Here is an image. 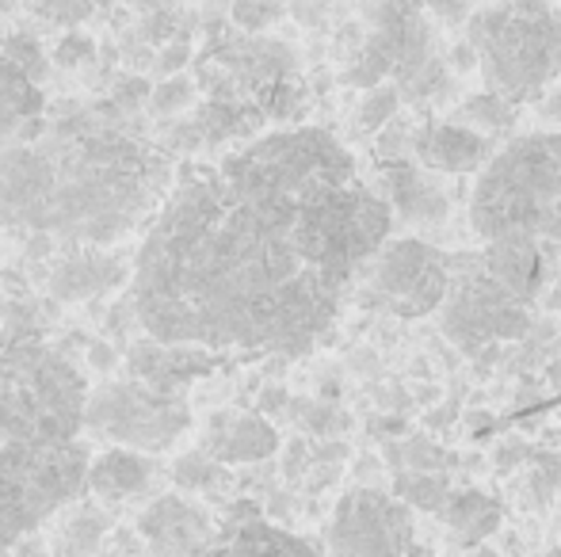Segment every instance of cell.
I'll return each instance as SVG.
<instances>
[{
	"label": "cell",
	"mask_w": 561,
	"mask_h": 557,
	"mask_svg": "<svg viewBox=\"0 0 561 557\" xmlns=\"http://www.w3.org/2000/svg\"><path fill=\"white\" fill-rule=\"evenodd\" d=\"M390 233L344 141L267 130L184 169L134 256V313L161 344L302 356Z\"/></svg>",
	"instance_id": "obj_1"
},
{
	"label": "cell",
	"mask_w": 561,
	"mask_h": 557,
	"mask_svg": "<svg viewBox=\"0 0 561 557\" xmlns=\"http://www.w3.org/2000/svg\"><path fill=\"white\" fill-rule=\"evenodd\" d=\"M172 179V153L115 112H73L0 135V214L50 237L112 245L153 222Z\"/></svg>",
	"instance_id": "obj_2"
},
{
	"label": "cell",
	"mask_w": 561,
	"mask_h": 557,
	"mask_svg": "<svg viewBox=\"0 0 561 557\" xmlns=\"http://www.w3.org/2000/svg\"><path fill=\"white\" fill-rule=\"evenodd\" d=\"M470 230L481 241L561 245V130L496 149L470 192Z\"/></svg>",
	"instance_id": "obj_3"
},
{
	"label": "cell",
	"mask_w": 561,
	"mask_h": 557,
	"mask_svg": "<svg viewBox=\"0 0 561 557\" xmlns=\"http://www.w3.org/2000/svg\"><path fill=\"white\" fill-rule=\"evenodd\" d=\"M363 38L344 58L347 89L398 84L401 100L413 107L447 104L458 92L450 54L436 35V23L413 0H359Z\"/></svg>",
	"instance_id": "obj_4"
},
{
	"label": "cell",
	"mask_w": 561,
	"mask_h": 557,
	"mask_svg": "<svg viewBox=\"0 0 561 557\" xmlns=\"http://www.w3.org/2000/svg\"><path fill=\"white\" fill-rule=\"evenodd\" d=\"M485 89L508 104H531L561 73V8L554 0H493L466 23Z\"/></svg>",
	"instance_id": "obj_5"
},
{
	"label": "cell",
	"mask_w": 561,
	"mask_h": 557,
	"mask_svg": "<svg viewBox=\"0 0 561 557\" xmlns=\"http://www.w3.org/2000/svg\"><path fill=\"white\" fill-rule=\"evenodd\" d=\"M195 81L203 100L244 112L249 119L290 123L302 112V81H298L295 46L249 31L215 35L195 61Z\"/></svg>",
	"instance_id": "obj_6"
},
{
	"label": "cell",
	"mask_w": 561,
	"mask_h": 557,
	"mask_svg": "<svg viewBox=\"0 0 561 557\" xmlns=\"http://www.w3.org/2000/svg\"><path fill=\"white\" fill-rule=\"evenodd\" d=\"M84 409L89 386L66 356L38 344L0 351V443H69Z\"/></svg>",
	"instance_id": "obj_7"
},
{
	"label": "cell",
	"mask_w": 561,
	"mask_h": 557,
	"mask_svg": "<svg viewBox=\"0 0 561 557\" xmlns=\"http://www.w3.org/2000/svg\"><path fill=\"white\" fill-rule=\"evenodd\" d=\"M84 443H0V554L58 520L89 489Z\"/></svg>",
	"instance_id": "obj_8"
},
{
	"label": "cell",
	"mask_w": 561,
	"mask_h": 557,
	"mask_svg": "<svg viewBox=\"0 0 561 557\" xmlns=\"http://www.w3.org/2000/svg\"><path fill=\"white\" fill-rule=\"evenodd\" d=\"M439 328L466 356L493 351L504 340L531 333V302L489 271L478 253L450 256V287L439 305Z\"/></svg>",
	"instance_id": "obj_9"
},
{
	"label": "cell",
	"mask_w": 561,
	"mask_h": 557,
	"mask_svg": "<svg viewBox=\"0 0 561 557\" xmlns=\"http://www.w3.org/2000/svg\"><path fill=\"white\" fill-rule=\"evenodd\" d=\"M84 428L107 446L164 454L192 431V409L180 394H164L138 379H123L92 390Z\"/></svg>",
	"instance_id": "obj_10"
},
{
	"label": "cell",
	"mask_w": 561,
	"mask_h": 557,
	"mask_svg": "<svg viewBox=\"0 0 561 557\" xmlns=\"http://www.w3.org/2000/svg\"><path fill=\"white\" fill-rule=\"evenodd\" d=\"M450 287V253H439L421 237H390L355 279V302L393 317L436 313Z\"/></svg>",
	"instance_id": "obj_11"
},
{
	"label": "cell",
	"mask_w": 561,
	"mask_h": 557,
	"mask_svg": "<svg viewBox=\"0 0 561 557\" xmlns=\"http://www.w3.org/2000/svg\"><path fill=\"white\" fill-rule=\"evenodd\" d=\"M413 508L378 485H355L333 504L329 557H413Z\"/></svg>",
	"instance_id": "obj_12"
},
{
	"label": "cell",
	"mask_w": 561,
	"mask_h": 557,
	"mask_svg": "<svg viewBox=\"0 0 561 557\" xmlns=\"http://www.w3.org/2000/svg\"><path fill=\"white\" fill-rule=\"evenodd\" d=\"M218 531L222 527L215 515L184 492H164L138 515V535L153 557H203L215 546Z\"/></svg>",
	"instance_id": "obj_13"
},
{
	"label": "cell",
	"mask_w": 561,
	"mask_h": 557,
	"mask_svg": "<svg viewBox=\"0 0 561 557\" xmlns=\"http://www.w3.org/2000/svg\"><path fill=\"white\" fill-rule=\"evenodd\" d=\"M375 187L390 202L393 218L409 225H439L450 214V199L439 187L436 172L413 161H375Z\"/></svg>",
	"instance_id": "obj_14"
},
{
	"label": "cell",
	"mask_w": 561,
	"mask_h": 557,
	"mask_svg": "<svg viewBox=\"0 0 561 557\" xmlns=\"http://www.w3.org/2000/svg\"><path fill=\"white\" fill-rule=\"evenodd\" d=\"M199 451H207L210 459H218L229 469L252 466V462H267L279 451V431L272 428V420L260 417V413L215 409L203 420Z\"/></svg>",
	"instance_id": "obj_15"
},
{
	"label": "cell",
	"mask_w": 561,
	"mask_h": 557,
	"mask_svg": "<svg viewBox=\"0 0 561 557\" xmlns=\"http://www.w3.org/2000/svg\"><path fill=\"white\" fill-rule=\"evenodd\" d=\"M203 557H329V554L325 546L264 520V515L244 504L222 523L215 546Z\"/></svg>",
	"instance_id": "obj_16"
},
{
	"label": "cell",
	"mask_w": 561,
	"mask_h": 557,
	"mask_svg": "<svg viewBox=\"0 0 561 557\" xmlns=\"http://www.w3.org/2000/svg\"><path fill=\"white\" fill-rule=\"evenodd\" d=\"M413 156L436 176H470L496 156V138H485L458 123H424L416 127Z\"/></svg>",
	"instance_id": "obj_17"
},
{
	"label": "cell",
	"mask_w": 561,
	"mask_h": 557,
	"mask_svg": "<svg viewBox=\"0 0 561 557\" xmlns=\"http://www.w3.org/2000/svg\"><path fill=\"white\" fill-rule=\"evenodd\" d=\"M126 367H130V379L184 397L187 382L215 367V351L187 348V344H161L149 336L146 344H134L130 356H126Z\"/></svg>",
	"instance_id": "obj_18"
},
{
	"label": "cell",
	"mask_w": 561,
	"mask_h": 557,
	"mask_svg": "<svg viewBox=\"0 0 561 557\" xmlns=\"http://www.w3.org/2000/svg\"><path fill=\"white\" fill-rule=\"evenodd\" d=\"M481 260L489 264L496 279H504L519 298L535 302L547 282L558 276V245H535V241H489L481 248Z\"/></svg>",
	"instance_id": "obj_19"
},
{
	"label": "cell",
	"mask_w": 561,
	"mask_h": 557,
	"mask_svg": "<svg viewBox=\"0 0 561 557\" xmlns=\"http://www.w3.org/2000/svg\"><path fill=\"white\" fill-rule=\"evenodd\" d=\"M157 474H161V462L153 454L107 446L89 466V492L100 504H126V500L146 497L153 489Z\"/></svg>",
	"instance_id": "obj_20"
},
{
	"label": "cell",
	"mask_w": 561,
	"mask_h": 557,
	"mask_svg": "<svg viewBox=\"0 0 561 557\" xmlns=\"http://www.w3.org/2000/svg\"><path fill=\"white\" fill-rule=\"evenodd\" d=\"M130 276H134V268H126L118 256H107V253H100V248H84V253L61 256L50 276V290L61 302H84V298L104 294V290L118 287V282Z\"/></svg>",
	"instance_id": "obj_21"
},
{
	"label": "cell",
	"mask_w": 561,
	"mask_h": 557,
	"mask_svg": "<svg viewBox=\"0 0 561 557\" xmlns=\"http://www.w3.org/2000/svg\"><path fill=\"white\" fill-rule=\"evenodd\" d=\"M439 515H444V527L458 546H478L501 527V500L481 489H462L450 492L447 508Z\"/></svg>",
	"instance_id": "obj_22"
},
{
	"label": "cell",
	"mask_w": 561,
	"mask_h": 557,
	"mask_svg": "<svg viewBox=\"0 0 561 557\" xmlns=\"http://www.w3.org/2000/svg\"><path fill=\"white\" fill-rule=\"evenodd\" d=\"M43 112V96H38V81L23 73L15 61L0 54V135L20 130L38 119Z\"/></svg>",
	"instance_id": "obj_23"
},
{
	"label": "cell",
	"mask_w": 561,
	"mask_h": 557,
	"mask_svg": "<svg viewBox=\"0 0 561 557\" xmlns=\"http://www.w3.org/2000/svg\"><path fill=\"white\" fill-rule=\"evenodd\" d=\"M107 535V515L96 504H69L54 527V554L58 557H92Z\"/></svg>",
	"instance_id": "obj_24"
},
{
	"label": "cell",
	"mask_w": 561,
	"mask_h": 557,
	"mask_svg": "<svg viewBox=\"0 0 561 557\" xmlns=\"http://www.w3.org/2000/svg\"><path fill=\"white\" fill-rule=\"evenodd\" d=\"M561 492V454L547 446H531L527 462L519 466L516 500L524 512H547Z\"/></svg>",
	"instance_id": "obj_25"
},
{
	"label": "cell",
	"mask_w": 561,
	"mask_h": 557,
	"mask_svg": "<svg viewBox=\"0 0 561 557\" xmlns=\"http://www.w3.org/2000/svg\"><path fill=\"white\" fill-rule=\"evenodd\" d=\"M172 481H176L180 492H199V497H222L233 485V474L229 466H222L218 459H210L207 451H187L172 462Z\"/></svg>",
	"instance_id": "obj_26"
},
{
	"label": "cell",
	"mask_w": 561,
	"mask_h": 557,
	"mask_svg": "<svg viewBox=\"0 0 561 557\" xmlns=\"http://www.w3.org/2000/svg\"><path fill=\"white\" fill-rule=\"evenodd\" d=\"M450 123L478 130V135H485V138H501L516 127V104H508L504 96L485 89V92H478V96L462 100V104L450 112Z\"/></svg>",
	"instance_id": "obj_27"
},
{
	"label": "cell",
	"mask_w": 561,
	"mask_h": 557,
	"mask_svg": "<svg viewBox=\"0 0 561 557\" xmlns=\"http://www.w3.org/2000/svg\"><path fill=\"white\" fill-rule=\"evenodd\" d=\"M393 497L405 500L409 508L416 512H444L447 500H450V481L447 474H428V469H398L393 474Z\"/></svg>",
	"instance_id": "obj_28"
},
{
	"label": "cell",
	"mask_w": 561,
	"mask_h": 557,
	"mask_svg": "<svg viewBox=\"0 0 561 557\" xmlns=\"http://www.w3.org/2000/svg\"><path fill=\"white\" fill-rule=\"evenodd\" d=\"M290 420L298 423V431L313 439H340L347 428H352V417H347L340 405L333 402H318V397H295L287 405Z\"/></svg>",
	"instance_id": "obj_29"
},
{
	"label": "cell",
	"mask_w": 561,
	"mask_h": 557,
	"mask_svg": "<svg viewBox=\"0 0 561 557\" xmlns=\"http://www.w3.org/2000/svg\"><path fill=\"white\" fill-rule=\"evenodd\" d=\"M386 459L393 469H428V474H447L455 466V454L444 451L439 443H432L428 436H409L401 443L386 446Z\"/></svg>",
	"instance_id": "obj_30"
},
{
	"label": "cell",
	"mask_w": 561,
	"mask_h": 557,
	"mask_svg": "<svg viewBox=\"0 0 561 557\" xmlns=\"http://www.w3.org/2000/svg\"><path fill=\"white\" fill-rule=\"evenodd\" d=\"M401 92L398 84H378V89H370L367 96L359 100V107H355V130L359 135H378V130H386L393 119L401 115Z\"/></svg>",
	"instance_id": "obj_31"
},
{
	"label": "cell",
	"mask_w": 561,
	"mask_h": 557,
	"mask_svg": "<svg viewBox=\"0 0 561 557\" xmlns=\"http://www.w3.org/2000/svg\"><path fill=\"white\" fill-rule=\"evenodd\" d=\"M287 12H290V0H233L229 20H233L237 31L260 35V31L275 27Z\"/></svg>",
	"instance_id": "obj_32"
},
{
	"label": "cell",
	"mask_w": 561,
	"mask_h": 557,
	"mask_svg": "<svg viewBox=\"0 0 561 557\" xmlns=\"http://www.w3.org/2000/svg\"><path fill=\"white\" fill-rule=\"evenodd\" d=\"M195 96H199V81H192V77H169V81H161L149 92V112L180 115L195 104Z\"/></svg>",
	"instance_id": "obj_33"
},
{
	"label": "cell",
	"mask_w": 561,
	"mask_h": 557,
	"mask_svg": "<svg viewBox=\"0 0 561 557\" xmlns=\"http://www.w3.org/2000/svg\"><path fill=\"white\" fill-rule=\"evenodd\" d=\"M413 138H416V123L409 119H393L386 130L375 135V149H378V161H401L405 153H413Z\"/></svg>",
	"instance_id": "obj_34"
},
{
	"label": "cell",
	"mask_w": 561,
	"mask_h": 557,
	"mask_svg": "<svg viewBox=\"0 0 561 557\" xmlns=\"http://www.w3.org/2000/svg\"><path fill=\"white\" fill-rule=\"evenodd\" d=\"M0 54H4L8 61H15V66H20L23 73H31L35 81H43V73H46V54L38 50V43L31 35H8L4 46H0Z\"/></svg>",
	"instance_id": "obj_35"
},
{
	"label": "cell",
	"mask_w": 561,
	"mask_h": 557,
	"mask_svg": "<svg viewBox=\"0 0 561 557\" xmlns=\"http://www.w3.org/2000/svg\"><path fill=\"white\" fill-rule=\"evenodd\" d=\"M413 4L439 27H466L478 12V0H413Z\"/></svg>",
	"instance_id": "obj_36"
},
{
	"label": "cell",
	"mask_w": 561,
	"mask_h": 557,
	"mask_svg": "<svg viewBox=\"0 0 561 557\" xmlns=\"http://www.w3.org/2000/svg\"><path fill=\"white\" fill-rule=\"evenodd\" d=\"M35 12L43 20L58 23V27L77 31V23H84L92 15V0H38Z\"/></svg>",
	"instance_id": "obj_37"
},
{
	"label": "cell",
	"mask_w": 561,
	"mask_h": 557,
	"mask_svg": "<svg viewBox=\"0 0 561 557\" xmlns=\"http://www.w3.org/2000/svg\"><path fill=\"white\" fill-rule=\"evenodd\" d=\"M92 58H96V43H92L89 35H81V31H69V35H61V43L54 46V66H61V69L92 66Z\"/></svg>",
	"instance_id": "obj_38"
},
{
	"label": "cell",
	"mask_w": 561,
	"mask_h": 557,
	"mask_svg": "<svg viewBox=\"0 0 561 557\" xmlns=\"http://www.w3.org/2000/svg\"><path fill=\"white\" fill-rule=\"evenodd\" d=\"M527 454H531L527 439H519V436L501 439V443H496V451H493V469H496V474H516V469L527 462Z\"/></svg>",
	"instance_id": "obj_39"
},
{
	"label": "cell",
	"mask_w": 561,
	"mask_h": 557,
	"mask_svg": "<svg viewBox=\"0 0 561 557\" xmlns=\"http://www.w3.org/2000/svg\"><path fill=\"white\" fill-rule=\"evenodd\" d=\"M539 119L554 123V127L561 130V89H550L547 96L539 100Z\"/></svg>",
	"instance_id": "obj_40"
},
{
	"label": "cell",
	"mask_w": 561,
	"mask_h": 557,
	"mask_svg": "<svg viewBox=\"0 0 561 557\" xmlns=\"http://www.w3.org/2000/svg\"><path fill=\"white\" fill-rule=\"evenodd\" d=\"M46 550H50V546H46V538L38 535V531L23 538V543H15V557H54V554H46Z\"/></svg>",
	"instance_id": "obj_41"
},
{
	"label": "cell",
	"mask_w": 561,
	"mask_h": 557,
	"mask_svg": "<svg viewBox=\"0 0 561 557\" xmlns=\"http://www.w3.org/2000/svg\"><path fill=\"white\" fill-rule=\"evenodd\" d=\"M547 310H561V279H554V290L547 294Z\"/></svg>",
	"instance_id": "obj_42"
},
{
	"label": "cell",
	"mask_w": 561,
	"mask_h": 557,
	"mask_svg": "<svg viewBox=\"0 0 561 557\" xmlns=\"http://www.w3.org/2000/svg\"><path fill=\"white\" fill-rule=\"evenodd\" d=\"M473 557H501V554L489 550V546H478V550H473Z\"/></svg>",
	"instance_id": "obj_43"
},
{
	"label": "cell",
	"mask_w": 561,
	"mask_h": 557,
	"mask_svg": "<svg viewBox=\"0 0 561 557\" xmlns=\"http://www.w3.org/2000/svg\"><path fill=\"white\" fill-rule=\"evenodd\" d=\"M550 382H561V363H550Z\"/></svg>",
	"instance_id": "obj_44"
},
{
	"label": "cell",
	"mask_w": 561,
	"mask_h": 557,
	"mask_svg": "<svg viewBox=\"0 0 561 557\" xmlns=\"http://www.w3.org/2000/svg\"><path fill=\"white\" fill-rule=\"evenodd\" d=\"M8 8H12V0H0V15H4V12H8Z\"/></svg>",
	"instance_id": "obj_45"
},
{
	"label": "cell",
	"mask_w": 561,
	"mask_h": 557,
	"mask_svg": "<svg viewBox=\"0 0 561 557\" xmlns=\"http://www.w3.org/2000/svg\"><path fill=\"white\" fill-rule=\"evenodd\" d=\"M547 557H561V546H558V550H550Z\"/></svg>",
	"instance_id": "obj_46"
}]
</instances>
